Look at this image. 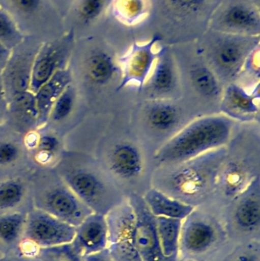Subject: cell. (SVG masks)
Masks as SVG:
<instances>
[{
  "label": "cell",
  "instance_id": "cell-2",
  "mask_svg": "<svg viewBox=\"0 0 260 261\" xmlns=\"http://www.w3.org/2000/svg\"><path fill=\"white\" fill-rule=\"evenodd\" d=\"M235 121L223 114L198 118L174 134L154 154L157 167L172 165L227 147Z\"/></svg>",
  "mask_w": 260,
  "mask_h": 261
},
{
  "label": "cell",
  "instance_id": "cell-41",
  "mask_svg": "<svg viewBox=\"0 0 260 261\" xmlns=\"http://www.w3.org/2000/svg\"><path fill=\"white\" fill-rule=\"evenodd\" d=\"M0 261H44L40 259L38 257H32V256L24 255L21 253L14 252L12 254H7V255H3L0 258Z\"/></svg>",
  "mask_w": 260,
  "mask_h": 261
},
{
  "label": "cell",
  "instance_id": "cell-31",
  "mask_svg": "<svg viewBox=\"0 0 260 261\" xmlns=\"http://www.w3.org/2000/svg\"><path fill=\"white\" fill-rule=\"evenodd\" d=\"M25 182L18 177L8 178L0 182V212L9 213L21 205L27 193Z\"/></svg>",
  "mask_w": 260,
  "mask_h": 261
},
{
  "label": "cell",
  "instance_id": "cell-6",
  "mask_svg": "<svg viewBox=\"0 0 260 261\" xmlns=\"http://www.w3.org/2000/svg\"><path fill=\"white\" fill-rule=\"evenodd\" d=\"M224 0H151V7L168 29L196 35L205 33L212 15ZM168 31V32H169Z\"/></svg>",
  "mask_w": 260,
  "mask_h": 261
},
{
  "label": "cell",
  "instance_id": "cell-15",
  "mask_svg": "<svg viewBox=\"0 0 260 261\" xmlns=\"http://www.w3.org/2000/svg\"><path fill=\"white\" fill-rule=\"evenodd\" d=\"M105 167L114 179L133 182L145 171V156L140 147L129 139L116 141L105 155Z\"/></svg>",
  "mask_w": 260,
  "mask_h": 261
},
{
  "label": "cell",
  "instance_id": "cell-45",
  "mask_svg": "<svg viewBox=\"0 0 260 261\" xmlns=\"http://www.w3.org/2000/svg\"><path fill=\"white\" fill-rule=\"evenodd\" d=\"M0 125H1V123H0Z\"/></svg>",
  "mask_w": 260,
  "mask_h": 261
},
{
  "label": "cell",
  "instance_id": "cell-13",
  "mask_svg": "<svg viewBox=\"0 0 260 261\" xmlns=\"http://www.w3.org/2000/svg\"><path fill=\"white\" fill-rule=\"evenodd\" d=\"M135 215L133 240L143 261H168L163 255L157 236L156 217L151 213L142 196L128 198Z\"/></svg>",
  "mask_w": 260,
  "mask_h": 261
},
{
  "label": "cell",
  "instance_id": "cell-14",
  "mask_svg": "<svg viewBox=\"0 0 260 261\" xmlns=\"http://www.w3.org/2000/svg\"><path fill=\"white\" fill-rule=\"evenodd\" d=\"M73 49V36L69 35L55 42L43 44L37 50L32 65L30 91L37 90L53 76L56 72L69 67Z\"/></svg>",
  "mask_w": 260,
  "mask_h": 261
},
{
  "label": "cell",
  "instance_id": "cell-1",
  "mask_svg": "<svg viewBox=\"0 0 260 261\" xmlns=\"http://www.w3.org/2000/svg\"><path fill=\"white\" fill-rule=\"evenodd\" d=\"M226 155L227 147H224L180 164L157 167L153 187L194 205L193 202L216 191L218 173Z\"/></svg>",
  "mask_w": 260,
  "mask_h": 261
},
{
  "label": "cell",
  "instance_id": "cell-36",
  "mask_svg": "<svg viewBox=\"0 0 260 261\" xmlns=\"http://www.w3.org/2000/svg\"><path fill=\"white\" fill-rule=\"evenodd\" d=\"M22 153L21 146L14 140H0V167H9L18 162Z\"/></svg>",
  "mask_w": 260,
  "mask_h": 261
},
{
  "label": "cell",
  "instance_id": "cell-40",
  "mask_svg": "<svg viewBox=\"0 0 260 261\" xmlns=\"http://www.w3.org/2000/svg\"><path fill=\"white\" fill-rule=\"evenodd\" d=\"M82 261H114L108 251V248L82 257Z\"/></svg>",
  "mask_w": 260,
  "mask_h": 261
},
{
  "label": "cell",
  "instance_id": "cell-23",
  "mask_svg": "<svg viewBox=\"0 0 260 261\" xmlns=\"http://www.w3.org/2000/svg\"><path fill=\"white\" fill-rule=\"evenodd\" d=\"M24 144L34 161L43 167L56 165L61 158V139L53 130H32L24 136Z\"/></svg>",
  "mask_w": 260,
  "mask_h": 261
},
{
  "label": "cell",
  "instance_id": "cell-22",
  "mask_svg": "<svg viewBox=\"0 0 260 261\" xmlns=\"http://www.w3.org/2000/svg\"><path fill=\"white\" fill-rule=\"evenodd\" d=\"M73 82L70 67L58 70L50 80L43 84L35 93V103L38 111L37 129L47 125L53 104L64 90Z\"/></svg>",
  "mask_w": 260,
  "mask_h": 261
},
{
  "label": "cell",
  "instance_id": "cell-12",
  "mask_svg": "<svg viewBox=\"0 0 260 261\" xmlns=\"http://www.w3.org/2000/svg\"><path fill=\"white\" fill-rule=\"evenodd\" d=\"M181 81L177 61L169 47L163 46L158 50V55L152 71L141 91L150 99H172L180 96Z\"/></svg>",
  "mask_w": 260,
  "mask_h": 261
},
{
  "label": "cell",
  "instance_id": "cell-33",
  "mask_svg": "<svg viewBox=\"0 0 260 261\" xmlns=\"http://www.w3.org/2000/svg\"><path fill=\"white\" fill-rule=\"evenodd\" d=\"M259 46L249 55L244 63L242 70L237 80V84L251 90L260 84Z\"/></svg>",
  "mask_w": 260,
  "mask_h": 261
},
{
  "label": "cell",
  "instance_id": "cell-10",
  "mask_svg": "<svg viewBox=\"0 0 260 261\" xmlns=\"http://www.w3.org/2000/svg\"><path fill=\"white\" fill-rule=\"evenodd\" d=\"M223 161L218 173L216 190L233 200L241 194L253 179L259 176V160L244 150H234Z\"/></svg>",
  "mask_w": 260,
  "mask_h": 261
},
{
  "label": "cell",
  "instance_id": "cell-9",
  "mask_svg": "<svg viewBox=\"0 0 260 261\" xmlns=\"http://www.w3.org/2000/svg\"><path fill=\"white\" fill-rule=\"evenodd\" d=\"M108 249L114 261H143L133 240L135 215L129 200L122 201L106 215Z\"/></svg>",
  "mask_w": 260,
  "mask_h": 261
},
{
  "label": "cell",
  "instance_id": "cell-43",
  "mask_svg": "<svg viewBox=\"0 0 260 261\" xmlns=\"http://www.w3.org/2000/svg\"><path fill=\"white\" fill-rule=\"evenodd\" d=\"M236 261H259L254 254H244L240 255Z\"/></svg>",
  "mask_w": 260,
  "mask_h": 261
},
{
  "label": "cell",
  "instance_id": "cell-4",
  "mask_svg": "<svg viewBox=\"0 0 260 261\" xmlns=\"http://www.w3.org/2000/svg\"><path fill=\"white\" fill-rule=\"evenodd\" d=\"M205 32L197 53L225 87L236 82L246 60L259 46V36Z\"/></svg>",
  "mask_w": 260,
  "mask_h": 261
},
{
  "label": "cell",
  "instance_id": "cell-8",
  "mask_svg": "<svg viewBox=\"0 0 260 261\" xmlns=\"http://www.w3.org/2000/svg\"><path fill=\"white\" fill-rule=\"evenodd\" d=\"M209 28L222 33L259 36V0H224Z\"/></svg>",
  "mask_w": 260,
  "mask_h": 261
},
{
  "label": "cell",
  "instance_id": "cell-27",
  "mask_svg": "<svg viewBox=\"0 0 260 261\" xmlns=\"http://www.w3.org/2000/svg\"><path fill=\"white\" fill-rule=\"evenodd\" d=\"M198 58L189 70L191 86L201 97L209 100L218 99L220 102L224 85L199 55Z\"/></svg>",
  "mask_w": 260,
  "mask_h": 261
},
{
  "label": "cell",
  "instance_id": "cell-26",
  "mask_svg": "<svg viewBox=\"0 0 260 261\" xmlns=\"http://www.w3.org/2000/svg\"><path fill=\"white\" fill-rule=\"evenodd\" d=\"M9 119L14 129L24 135L37 129V111L35 94L31 91L18 95L8 103L6 119Z\"/></svg>",
  "mask_w": 260,
  "mask_h": 261
},
{
  "label": "cell",
  "instance_id": "cell-5",
  "mask_svg": "<svg viewBox=\"0 0 260 261\" xmlns=\"http://www.w3.org/2000/svg\"><path fill=\"white\" fill-rule=\"evenodd\" d=\"M34 207L74 227L93 212L83 203L54 172L36 176L34 182Z\"/></svg>",
  "mask_w": 260,
  "mask_h": 261
},
{
  "label": "cell",
  "instance_id": "cell-16",
  "mask_svg": "<svg viewBox=\"0 0 260 261\" xmlns=\"http://www.w3.org/2000/svg\"><path fill=\"white\" fill-rule=\"evenodd\" d=\"M260 84L251 90L237 83L224 87L219 102L221 114L234 121L251 122L259 121Z\"/></svg>",
  "mask_w": 260,
  "mask_h": 261
},
{
  "label": "cell",
  "instance_id": "cell-38",
  "mask_svg": "<svg viewBox=\"0 0 260 261\" xmlns=\"http://www.w3.org/2000/svg\"><path fill=\"white\" fill-rule=\"evenodd\" d=\"M14 7L24 14H31L39 8L41 0H12Z\"/></svg>",
  "mask_w": 260,
  "mask_h": 261
},
{
  "label": "cell",
  "instance_id": "cell-39",
  "mask_svg": "<svg viewBox=\"0 0 260 261\" xmlns=\"http://www.w3.org/2000/svg\"><path fill=\"white\" fill-rule=\"evenodd\" d=\"M8 102L6 99V91H5L4 84L2 79L0 73V123L2 120H5L7 118Z\"/></svg>",
  "mask_w": 260,
  "mask_h": 261
},
{
  "label": "cell",
  "instance_id": "cell-17",
  "mask_svg": "<svg viewBox=\"0 0 260 261\" xmlns=\"http://www.w3.org/2000/svg\"><path fill=\"white\" fill-rule=\"evenodd\" d=\"M79 80L90 88L102 90L121 78L118 59L107 49L95 47L84 57L79 70Z\"/></svg>",
  "mask_w": 260,
  "mask_h": 261
},
{
  "label": "cell",
  "instance_id": "cell-24",
  "mask_svg": "<svg viewBox=\"0 0 260 261\" xmlns=\"http://www.w3.org/2000/svg\"><path fill=\"white\" fill-rule=\"evenodd\" d=\"M233 200L237 201L234 218L240 228L247 231L256 229L260 223V176Z\"/></svg>",
  "mask_w": 260,
  "mask_h": 261
},
{
  "label": "cell",
  "instance_id": "cell-44",
  "mask_svg": "<svg viewBox=\"0 0 260 261\" xmlns=\"http://www.w3.org/2000/svg\"><path fill=\"white\" fill-rule=\"evenodd\" d=\"M3 254H0V258H1L2 257H3Z\"/></svg>",
  "mask_w": 260,
  "mask_h": 261
},
{
  "label": "cell",
  "instance_id": "cell-20",
  "mask_svg": "<svg viewBox=\"0 0 260 261\" xmlns=\"http://www.w3.org/2000/svg\"><path fill=\"white\" fill-rule=\"evenodd\" d=\"M183 116L180 107L172 99H150L145 107V122L159 134L177 133L175 130H180Z\"/></svg>",
  "mask_w": 260,
  "mask_h": 261
},
{
  "label": "cell",
  "instance_id": "cell-42",
  "mask_svg": "<svg viewBox=\"0 0 260 261\" xmlns=\"http://www.w3.org/2000/svg\"><path fill=\"white\" fill-rule=\"evenodd\" d=\"M12 50L0 41V73L3 71L12 55Z\"/></svg>",
  "mask_w": 260,
  "mask_h": 261
},
{
  "label": "cell",
  "instance_id": "cell-37",
  "mask_svg": "<svg viewBox=\"0 0 260 261\" xmlns=\"http://www.w3.org/2000/svg\"><path fill=\"white\" fill-rule=\"evenodd\" d=\"M107 0H80L78 15L83 22L90 23L100 16L105 9Z\"/></svg>",
  "mask_w": 260,
  "mask_h": 261
},
{
  "label": "cell",
  "instance_id": "cell-3",
  "mask_svg": "<svg viewBox=\"0 0 260 261\" xmlns=\"http://www.w3.org/2000/svg\"><path fill=\"white\" fill-rule=\"evenodd\" d=\"M54 170L93 213L106 215L122 202L114 178L88 156L67 152L61 154Z\"/></svg>",
  "mask_w": 260,
  "mask_h": 261
},
{
  "label": "cell",
  "instance_id": "cell-11",
  "mask_svg": "<svg viewBox=\"0 0 260 261\" xmlns=\"http://www.w3.org/2000/svg\"><path fill=\"white\" fill-rule=\"evenodd\" d=\"M161 40L160 35H155L145 43L133 44L131 48L118 59L121 69V78L116 91H122L128 86L134 85L140 93L148 81L158 55L155 51L156 44Z\"/></svg>",
  "mask_w": 260,
  "mask_h": 261
},
{
  "label": "cell",
  "instance_id": "cell-7",
  "mask_svg": "<svg viewBox=\"0 0 260 261\" xmlns=\"http://www.w3.org/2000/svg\"><path fill=\"white\" fill-rule=\"evenodd\" d=\"M75 234L76 227L33 207L26 215L19 252L36 257L39 250L69 245Z\"/></svg>",
  "mask_w": 260,
  "mask_h": 261
},
{
  "label": "cell",
  "instance_id": "cell-35",
  "mask_svg": "<svg viewBox=\"0 0 260 261\" xmlns=\"http://www.w3.org/2000/svg\"><path fill=\"white\" fill-rule=\"evenodd\" d=\"M36 257L44 261H82L70 244L39 250Z\"/></svg>",
  "mask_w": 260,
  "mask_h": 261
},
{
  "label": "cell",
  "instance_id": "cell-18",
  "mask_svg": "<svg viewBox=\"0 0 260 261\" xmlns=\"http://www.w3.org/2000/svg\"><path fill=\"white\" fill-rule=\"evenodd\" d=\"M38 49L35 51L22 49L12 51L9 61L1 72L8 103L15 96L30 91L32 65Z\"/></svg>",
  "mask_w": 260,
  "mask_h": 261
},
{
  "label": "cell",
  "instance_id": "cell-21",
  "mask_svg": "<svg viewBox=\"0 0 260 261\" xmlns=\"http://www.w3.org/2000/svg\"><path fill=\"white\" fill-rule=\"evenodd\" d=\"M216 237V231L212 224L209 220L195 216L194 211L183 221L180 248L189 254H203L212 248Z\"/></svg>",
  "mask_w": 260,
  "mask_h": 261
},
{
  "label": "cell",
  "instance_id": "cell-32",
  "mask_svg": "<svg viewBox=\"0 0 260 261\" xmlns=\"http://www.w3.org/2000/svg\"><path fill=\"white\" fill-rule=\"evenodd\" d=\"M147 0H114L113 11L118 19L126 24H134L148 12Z\"/></svg>",
  "mask_w": 260,
  "mask_h": 261
},
{
  "label": "cell",
  "instance_id": "cell-34",
  "mask_svg": "<svg viewBox=\"0 0 260 261\" xmlns=\"http://www.w3.org/2000/svg\"><path fill=\"white\" fill-rule=\"evenodd\" d=\"M22 39V35L13 18L0 7V41L12 50L20 45Z\"/></svg>",
  "mask_w": 260,
  "mask_h": 261
},
{
  "label": "cell",
  "instance_id": "cell-25",
  "mask_svg": "<svg viewBox=\"0 0 260 261\" xmlns=\"http://www.w3.org/2000/svg\"><path fill=\"white\" fill-rule=\"evenodd\" d=\"M142 197L155 217L184 221L195 210L194 205L172 197L155 187L149 189Z\"/></svg>",
  "mask_w": 260,
  "mask_h": 261
},
{
  "label": "cell",
  "instance_id": "cell-30",
  "mask_svg": "<svg viewBox=\"0 0 260 261\" xmlns=\"http://www.w3.org/2000/svg\"><path fill=\"white\" fill-rule=\"evenodd\" d=\"M27 213L10 212L0 215V244L8 247L18 245L22 236Z\"/></svg>",
  "mask_w": 260,
  "mask_h": 261
},
{
  "label": "cell",
  "instance_id": "cell-28",
  "mask_svg": "<svg viewBox=\"0 0 260 261\" xmlns=\"http://www.w3.org/2000/svg\"><path fill=\"white\" fill-rule=\"evenodd\" d=\"M183 221L156 217L157 236L163 255L168 261L176 258L180 249V237Z\"/></svg>",
  "mask_w": 260,
  "mask_h": 261
},
{
  "label": "cell",
  "instance_id": "cell-19",
  "mask_svg": "<svg viewBox=\"0 0 260 261\" xmlns=\"http://www.w3.org/2000/svg\"><path fill=\"white\" fill-rule=\"evenodd\" d=\"M70 245L81 257L108 248V228L105 215L93 213L87 216L76 227V234Z\"/></svg>",
  "mask_w": 260,
  "mask_h": 261
},
{
  "label": "cell",
  "instance_id": "cell-29",
  "mask_svg": "<svg viewBox=\"0 0 260 261\" xmlns=\"http://www.w3.org/2000/svg\"><path fill=\"white\" fill-rule=\"evenodd\" d=\"M79 90L74 82L64 90L52 107L47 125H62L73 117L79 104Z\"/></svg>",
  "mask_w": 260,
  "mask_h": 261
}]
</instances>
